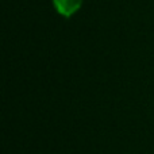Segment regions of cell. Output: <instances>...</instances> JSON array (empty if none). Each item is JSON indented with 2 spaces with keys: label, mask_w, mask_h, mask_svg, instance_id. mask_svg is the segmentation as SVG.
I'll return each instance as SVG.
<instances>
[{
  "label": "cell",
  "mask_w": 154,
  "mask_h": 154,
  "mask_svg": "<svg viewBox=\"0 0 154 154\" xmlns=\"http://www.w3.org/2000/svg\"><path fill=\"white\" fill-rule=\"evenodd\" d=\"M84 0H53L56 11L64 18H70L81 8Z\"/></svg>",
  "instance_id": "1"
}]
</instances>
